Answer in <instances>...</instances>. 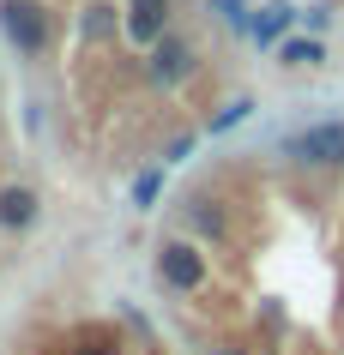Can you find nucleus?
<instances>
[{"mask_svg": "<svg viewBox=\"0 0 344 355\" xmlns=\"http://www.w3.org/2000/svg\"><path fill=\"white\" fill-rule=\"evenodd\" d=\"M151 265H157V283L170 289V295H199L211 283V259H206V247L193 241V235H170V241H157V253H151Z\"/></svg>", "mask_w": 344, "mask_h": 355, "instance_id": "obj_1", "label": "nucleus"}, {"mask_svg": "<svg viewBox=\"0 0 344 355\" xmlns=\"http://www.w3.org/2000/svg\"><path fill=\"white\" fill-rule=\"evenodd\" d=\"M0 37L13 42L24 60H42L55 49V12H49V0H0Z\"/></svg>", "mask_w": 344, "mask_h": 355, "instance_id": "obj_2", "label": "nucleus"}, {"mask_svg": "<svg viewBox=\"0 0 344 355\" xmlns=\"http://www.w3.org/2000/svg\"><path fill=\"white\" fill-rule=\"evenodd\" d=\"M278 157L290 168H344V121H314L278 139Z\"/></svg>", "mask_w": 344, "mask_h": 355, "instance_id": "obj_3", "label": "nucleus"}, {"mask_svg": "<svg viewBox=\"0 0 344 355\" xmlns=\"http://www.w3.org/2000/svg\"><path fill=\"white\" fill-rule=\"evenodd\" d=\"M139 73H145V85H151V91H181V85L199 73V49H193V37L170 31V37H157L151 49H145Z\"/></svg>", "mask_w": 344, "mask_h": 355, "instance_id": "obj_4", "label": "nucleus"}, {"mask_svg": "<svg viewBox=\"0 0 344 355\" xmlns=\"http://www.w3.org/2000/svg\"><path fill=\"white\" fill-rule=\"evenodd\" d=\"M170 19H175V0H121V37L133 42L139 55L157 37H170Z\"/></svg>", "mask_w": 344, "mask_h": 355, "instance_id": "obj_5", "label": "nucleus"}, {"mask_svg": "<svg viewBox=\"0 0 344 355\" xmlns=\"http://www.w3.org/2000/svg\"><path fill=\"white\" fill-rule=\"evenodd\" d=\"M181 235H193L199 247H224L229 241V211L224 199H211V193H188V205H181Z\"/></svg>", "mask_w": 344, "mask_h": 355, "instance_id": "obj_6", "label": "nucleus"}, {"mask_svg": "<svg viewBox=\"0 0 344 355\" xmlns=\"http://www.w3.org/2000/svg\"><path fill=\"white\" fill-rule=\"evenodd\" d=\"M37 223H42V193L24 181H6L0 187V235H31Z\"/></svg>", "mask_w": 344, "mask_h": 355, "instance_id": "obj_7", "label": "nucleus"}, {"mask_svg": "<svg viewBox=\"0 0 344 355\" xmlns=\"http://www.w3.org/2000/svg\"><path fill=\"white\" fill-rule=\"evenodd\" d=\"M296 24H302V6H296V0H266V6H254V31H248V42L272 55V49H278V42L296 31Z\"/></svg>", "mask_w": 344, "mask_h": 355, "instance_id": "obj_8", "label": "nucleus"}, {"mask_svg": "<svg viewBox=\"0 0 344 355\" xmlns=\"http://www.w3.org/2000/svg\"><path fill=\"white\" fill-rule=\"evenodd\" d=\"M272 60H278L284 73H314V67H326V42H320V37H308V31H302V37L290 31V37L272 49Z\"/></svg>", "mask_w": 344, "mask_h": 355, "instance_id": "obj_9", "label": "nucleus"}, {"mask_svg": "<svg viewBox=\"0 0 344 355\" xmlns=\"http://www.w3.org/2000/svg\"><path fill=\"white\" fill-rule=\"evenodd\" d=\"M121 37V6H109V0H91L85 12H79V42H91V49H103V42Z\"/></svg>", "mask_w": 344, "mask_h": 355, "instance_id": "obj_10", "label": "nucleus"}, {"mask_svg": "<svg viewBox=\"0 0 344 355\" xmlns=\"http://www.w3.org/2000/svg\"><path fill=\"white\" fill-rule=\"evenodd\" d=\"M254 109H260V96H254V91H236L229 103H218V114L206 121V132H229V127H242V121H254Z\"/></svg>", "mask_w": 344, "mask_h": 355, "instance_id": "obj_11", "label": "nucleus"}, {"mask_svg": "<svg viewBox=\"0 0 344 355\" xmlns=\"http://www.w3.org/2000/svg\"><path fill=\"white\" fill-rule=\"evenodd\" d=\"M127 199H133L139 211H151L157 199H163V163H145V168H139L133 181H127Z\"/></svg>", "mask_w": 344, "mask_h": 355, "instance_id": "obj_12", "label": "nucleus"}, {"mask_svg": "<svg viewBox=\"0 0 344 355\" xmlns=\"http://www.w3.org/2000/svg\"><path fill=\"white\" fill-rule=\"evenodd\" d=\"M211 12H218V24H229L236 37H248V31H254V6H248V0H211Z\"/></svg>", "mask_w": 344, "mask_h": 355, "instance_id": "obj_13", "label": "nucleus"}, {"mask_svg": "<svg viewBox=\"0 0 344 355\" xmlns=\"http://www.w3.org/2000/svg\"><path fill=\"white\" fill-rule=\"evenodd\" d=\"M193 150H199V132H175L170 145H163V157H157V163H163V168H175V163H188Z\"/></svg>", "mask_w": 344, "mask_h": 355, "instance_id": "obj_14", "label": "nucleus"}, {"mask_svg": "<svg viewBox=\"0 0 344 355\" xmlns=\"http://www.w3.org/2000/svg\"><path fill=\"white\" fill-rule=\"evenodd\" d=\"M326 24H332V0H314V6H302V31H308V37H320Z\"/></svg>", "mask_w": 344, "mask_h": 355, "instance_id": "obj_15", "label": "nucleus"}, {"mask_svg": "<svg viewBox=\"0 0 344 355\" xmlns=\"http://www.w3.org/2000/svg\"><path fill=\"white\" fill-rule=\"evenodd\" d=\"M73 355H121V343H115V337H97V343H91V337H85V343H79Z\"/></svg>", "mask_w": 344, "mask_h": 355, "instance_id": "obj_16", "label": "nucleus"}, {"mask_svg": "<svg viewBox=\"0 0 344 355\" xmlns=\"http://www.w3.org/2000/svg\"><path fill=\"white\" fill-rule=\"evenodd\" d=\"M206 355H254V349H248V343H211Z\"/></svg>", "mask_w": 344, "mask_h": 355, "instance_id": "obj_17", "label": "nucleus"}]
</instances>
